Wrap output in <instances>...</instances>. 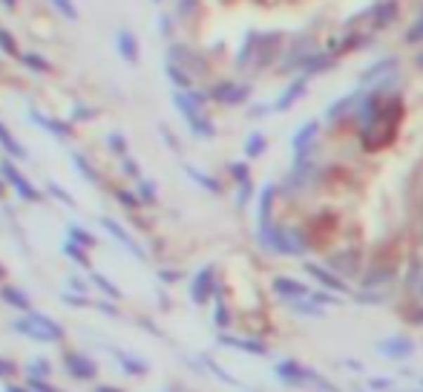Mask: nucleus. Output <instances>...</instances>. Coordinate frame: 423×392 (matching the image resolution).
I'll list each match as a JSON object with an SVG mask.
<instances>
[{"label": "nucleus", "instance_id": "1", "mask_svg": "<svg viewBox=\"0 0 423 392\" xmlns=\"http://www.w3.org/2000/svg\"><path fill=\"white\" fill-rule=\"evenodd\" d=\"M403 118V101L401 96H386L383 89H375L366 96L360 107V139L366 150H380L395 141V133Z\"/></svg>", "mask_w": 423, "mask_h": 392}, {"label": "nucleus", "instance_id": "2", "mask_svg": "<svg viewBox=\"0 0 423 392\" xmlns=\"http://www.w3.org/2000/svg\"><path fill=\"white\" fill-rule=\"evenodd\" d=\"M265 246L274 248L280 254H302L306 251V239H302V234L297 231H288V228H271V234L265 236Z\"/></svg>", "mask_w": 423, "mask_h": 392}, {"label": "nucleus", "instance_id": "3", "mask_svg": "<svg viewBox=\"0 0 423 392\" xmlns=\"http://www.w3.org/2000/svg\"><path fill=\"white\" fill-rule=\"evenodd\" d=\"M314 52H320V49L314 46L311 35H297V41H294V46L288 52V61L282 64V70H302V64H306Z\"/></svg>", "mask_w": 423, "mask_h": 392}, {"label": "nucleus", "instance_id": "4", "mask_svg": "<svg viewBox=\"0 0 423 392\" xmlns=\"http://www.w3.org/2000/svg\"><path fill=\"white\" fill-rule=\"evenodd\" d=\"M317 130H320V122H308V125H302V127L297 130V136H294V153H297V162H302V159L308 156V150H311V141H314Z\"/></svg>", "mask_w": 423, "mask_h": 392}, {"label": "nucleus", "instance_id": "5", "mask_svg": "<svg viewBox=\"0 0 423 392\" xmlns=\"http://www.w3.org/2000/svg\"><path fill=\"white\" fill-rule=\"evenodd\" d=\"M274 291H277L280 297H288V300H308V297H311L308 286H302V283L294 280V277H277V280H274Z\"/></svg>", "mask_w": 423, "mask_h": 392}, {"label": "nucleus", "instance_id": "6", "mask_svg": "<svg viewBox=\"0 0 423 392\" xmlns=\"http://www.w3.org/2000/svg\"><path fill=\"white\" fill-rule=\"evenodd\" d=\"M337 67V58L334 55H328V52H314L306 64H302V75L311 78V75H320V72H328V70H334Z\"/></svg>", "mask_w": 423, "mask_h": 392}, {"label": "nucleus", "instance_id": "7", "mask_svg": "<svg viewBox=\"0 0 423 392\" xmlns=\"http://www.w3.org/2000/svg\"><path fill=\"white\" fill-rule=\"evenodd\" d=\"M259 46H262V58H256V64L268 67L277 58V52L282 49V32H265V35H259Z\"/></svg>", "mask_w": 423, "mask_h": 392}, {"label": "nucleus", "instance_id": "8", "mask_svg": "<svg viewBox=\"0 0 423 392\" xmlns=\"http://www.w3.org/2000/svg\"><path fill=\"white\" fill-rule=\"evenodd\" d=\"M306 89H308V78H306V75H299V78L285 89V93L280 96V101L274 104V110H291L302 96H306Z\"/></svg>", "mask_w": 423, "mask_h": 392}, {"label": "nucleus", "instance_id": "9", "mask_svg": "<svg viewBox=\"0 0 423 392\" xmlns=\"http://www.w3.org/2000/svg\"><path fill=\"white\" fill-rule=\"evenodd\" d=\"M306 271L314 277V280H320L325 289H331V291H340V294H346L349 289H346V283L337 277V274H331V271H325L323 265H317V263H306Z\"/></svg>", "mask_w": 423, "mask_h": 392}, {"label": "nucleus", "instance_id": "10", "mask_svg": "<svg viewBox=\"0 0 423 392\" xmlns=\"http://www.w3.org/2000/svg\"><path fill=\"white\" fill-rule=\"evenodd\" d=\"M274 194H277L274 185H265L262 199H259V234H262V243H265V236L271 234V205H274Z\"/></svg>", "mask_w": 423, "mask_h": 392}, {"label": "nucleus", "instance_id": "11", "mask_svg": "<svg viewBox=\"0 0 423 392\" xmlns=\"http://www.w3.org/2000/svg\"><path fill=\"white\" fill-rule=\"evenodd\" d=\"M398 72V61L395 58H383V61H377V64H372L366 72H363V84H372V81H386L389 75H395Z\"/></svg>", "mask_w": 423, "mask_h": 392}, {"label": "nucleus", "instance_id": "12", "mask_svg": "<svg viewBox=\"0 0 423 392\" xmlns=\"http://www.w3.org/2000/svg\"><path fill=\"white\" fill-rule=\"evenodd\" d=\"M331 265H334L337 271H340V274L343 277H351V274H357V271H360V254L354 251H343V254H334V257H331L328 260Z\"/></svg>", "mask_w": 423, "mask_h": 392}, {"label": "nucleus", "instance_id": "13", "mask_svg": "<svg viewBox=\"0 0 423 392\" xmlns=\"http://www.w3.org/2000/svg\"><path fill=\"white\" fill-rule=\"evenodd\" d=\"M360 104V93H349V96H343L340 101H334L331 107H325V118L328 122H340V118L351 110V107H357Z\"/></svg>", "mask_w": 423, "mask_h": 392}, {"label": "nucleus", "instance_id": "14", "mask_svg": "<svg viewBox=\"0 0 423 392\" xmlns=\"http://www.w3.org/2000/svg\"><path fill=\"white\" fill-rule=\"evenodd\" d=\"M412 341H406V338H389L383 346H380V352L383 355H391V358H403V355H412Z\"/></svg>", "mask_w": 423, "mask_h": 392}, {"label": "nucleus", "instance_id": "15", "mask_svg": "<svg viewBox=\"0 0 423 392\" xmlns=\"http://www.w3.org/2000/svg\"><path fill=\"white\" fill-rule=\"evenodd\" d=\"M265 150V136L262 133H254L251 141H248V156H259Z\"/></svg>", "mask_w": 423, "mask_h": 392}, {"label": "nucleus", "instance_id": "16", "mask_svg": "<svg viewBox=\"0 0 423 392\" xmlns=\"http://www.w3.org/2000/svg\"><path fill=\"white\" fill-rule=\"evenodd\" d=\"M389 384H391L389 378H372V384H369V386H372V389H386Z\"/></svg>", "mask_w": 423, "mask_h": 392}, {"label": "nucleus", "instance_id": "17", "mask_svg": "<svg viewBox=\"0 0 423 392\" xmlns=\"http://www.w3.org/2000/svg\"><path fill=\"white\" fill-rule=\"evenodd\" d=\"M415 64H417V67H420V70H423V49H420V52H417V55H415Z\"/></svg>", "mask_w": 423, "mask_h": 392}, {"label": "nucleus", "instance_id": "18", "mask_svg": "<svg viewBox=\"0 0 423 392\" xmlns=\"http://www.w3.org/2000/svg\"><path fill=\"white\" fill-rule=\"evenodd\" d=\"M415 26H423V15H420V18H417V20H415Z\"/></svg>", "mask_w": 423, "mask_h": 392}, {"label": "nucleus", "instance_id": "19", "mask_svg": "<svg viewBox=\"0 0 423 392\" xmlns=\"http://www.w3.org/2000/svg\"><path fill=\"white\" fill-rule=\"evenodd\" d=\"M420 297H423V280H420Z\"/></svg>", "mask_w": 423, "mask_h": 392}]
</instances>
